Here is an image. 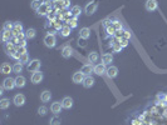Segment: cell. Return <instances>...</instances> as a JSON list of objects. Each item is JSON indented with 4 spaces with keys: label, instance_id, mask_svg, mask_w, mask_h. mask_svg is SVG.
<instances>
[{
    "label": "cell",
    "instance_id": "15",
    "mask_svg": "<svg viewBox=\"0 0 167 125\" xmlns=\"http://www.w3.org/2000/svg\"><path fill=\"white\" fill-rule=\"evenodd\" d=\"M94 83H96L94 78L91 76V75H87V76L84 78V81H83V86L87 88V89H89V88H92L93 85H94Z\"/></svg>",
    "mask_w": 167,
    "mask_h": 125
},
{
    "label": "cell",
    "instance_id": "8",
    "mask_svg": "<svg viewBox=\"0 0 167 125\" xmlns=\"http://www.w3.org/2000/svg\"><path fill=\"white\" fill-rule=\"evenodd\" d=\"M144 8H146V10H147V12H155V10L158 8L157 0H147V2H146Z\"/></svg>",
    "mask_w": 167,
    "mask_h": 125
},
{
    "label": "cell",
    "instance_id": "6",
    "mask_svg": "<svg viewBox=\"0 0 167 125\" xmlns=\"http://www.w3.org/2000/svg\"><path fill=\"white\" fill-rule=\"evenodd\" d=\"M3 88L6 89V90H13L14 88H16V86H15V79H13V78H6V79H4V81H3Z\"/></svg>",
    "mask_w": 167,
    "mask_h": 125
},
{
    "label": "cell",
    "instance_id": "24",
    "mask_svg": "<svg viewBox=\"0 0 167 125\" xmlns=\"http://www.w3.org/2000/svg\"><path fill=\"white\" fill-rule=\"evenodd\" d=\"M50 99H52V93L49 90H44L40 94V100L43 103H48V101H50Z\"/></svg>",
    "mask_w": 167,
    "mask_h": 125
},
{
    "label": "cell",
    "instance_id": "29",
    "mask_svg": "<svg viewBox=\"0 0 167 125\" xmlns=\"http://www.w3.org/2000/svg\"><path fill=\"white\" fill-rule=\"evenodd\" d=\"M67 25H69L72 29H74V28H77V25H78V18H76V16H72L70 19H68L67 20Z\"/></svg>",
    "mask_w": 167,
    "mask_h": 125
},
{
    "label": "cell",
    "instance_id": "32",
    "mask_svg": "<svg viewBox=\"0 0 167 125\" xmlns=\"http://www.w3.org/2000/svg\"><path fill=\"white\" fill-rule=\"evenodd\" d=\"M13 71L14 73H16V74H19V73H22L23 71V64L20 61H18V62H15V64L13 65Z\"/></svg>",
    "mask_w": 167,
    "mask_h": 125
},
{
    "label": "cell",
    "instance_id": "2",
    "mask_svg": "<svg viewBox=\"0 0 167 125\" xmlns=\"http://www.w3.org/2000/svg\"><path fill=\"white\" fill-rule=\"evenodd\" d=\"M44 44L47 48H54L57 45V38L53 34H47L44 36Z\"/></svg>",
    "mask_w": 167,
    "mask_h": 125
},
{
    "label": "cell",
    "instance_id": "4",
    "mask_svg": "<svg viewBox=\"0 0 167 125\" xmlns=\"http://www.w3.org/2000/svg\"><path fill=\"white\" fill-rule=\"evenodd\" d=\"M43 79H44V75H43V73H41L40 70L34 71L32 74V78H30V80H32L33 84H40V83L43 81Z\"/></svg>",
    "mask_w": 167,
    "mask_h": 125
},
{
    "label": "cell",
    "instance_id": "18",
    "mask_svg": "<svg viewBox=\"0 0 167 125\" xmlns=\"http://www.w3.org/2000/svg\"><path fill=\"white\" fill-rule=\"evenodd\" d=\"M4 49H5V53L10 56L13 54V51L16 49V45H14L12 41H8V43H5V46H4Z\"/></svg>",
    "mask_w": 167,
    "mask_h": 125
},
{
    "label": "cell",
    "instance_id": "42",
    "mask_svg": "<svg viewBox=\"0 0 167 125\" xmlns=\"http://www.w3.org/2000/svg\"><path fill=\"white\" fill-rule=\"evenodd\" d=\"M128 39H124V38H122V39H119V44H121V46L122 48H126L127 45H128Z\"/></svg>",
    "mask_w": 167,
    "mask_h": 125
},
{
    "label": "cell",
    "instance_id": "25",
    "mask_svg": "<svg viewBox=\"0 0 167 125\" xmlns=\"http://www.w3.org/2000/svg\"><path fill=\"white\" fill-rule=\"evenodd\" d=\"M112 61H113V55L111 53H106V54L102 55V62H103V64L109 65Z\"/></svg>",
    "mask_w": 167,
    "mask_h": 125
},
{
    "label": "cell",
    "instance_id": "28",
    "mask_svg": "<svg viewBox=\"0 0 167 125\" xmlns=\"http://www.w3.org/2000/svg\"><path fill=\"white\" fill-rule=\"evenodd\" d=\"M35 35H37V30L33 29V28H29V29L25 31V36H27L28 40H29V39H34Z\"/></svg>",
    "mask_w": 167,
    "mask_h": 125
},
{
    "label": "cell",
    "instance_id": "31",
    "mask_svg": "<svg viewBox=\"0 0 167 125\" xmlns=\"http://www.w3.org/2000/svg\"><path fill=\"white\" fill-rule=\"evenodd\" d=\"M43 4H44V0H33L30 6H32V9H34V10H38Z\"/></svg>",
    "mask_w": 167,
    "mask_h": 125
},
{
    "label": "cell",
    "instance_id": "45",
    "mask_svg": "<svg viewBox=\"0 0 167 125\" xmlns=\"http://www.w3.org/2000/svg\"><path fill=\"white\" fill-rule=\"evenodd\" d=\"M123 38L124 39H131V33H130V31H123Z\"/></svg>",
    "mask_w": 167,
    "mask_h": 125
},
{
    "label": "cell",
    "instance_id": "19",
    "mask_svg": "<svg viewBox=\"0 0 167 125\" xmlns=\"http://www.w3.org/2000/svg\"><path fill=\"white\" fill-rule=\"evenodd\" d=\"M111 46H112V49H113L114 53H119V51L123 49V48L121 46V44H119V39H117V38H114V40L111 43Z\"/></svg>",
    "mask_w": 167,
    "mask_h": 125
},
{
    "label": "cell",
    "instance_id": "37",
    "mask_svg": "<svg viewBox=\"0 0 167 125\" xmlns=\"http://www.w3.org/2000/svg\"><path fill=\"white\" fill-rule=\"evenodd\" d=\"M20 62H22V64L24 65V64H28L29 62V55H28V53L27 54H23L22 56H20V60H19Z\"/></svg>",
    "mask_w": 167,
    "mask_h": 125
},
{
    "label": "cell",
    "instance_id": "22",
    "mask_svg": "<svg viewBox=\"0 0 167 125\" xmlns=\"http://www.w3.org/2000/svg\"><path fill=\"white\" fill-rule=\"evenodd\" d=\"M13 31H9V30H4L3 29V36H2V39H3V41L4 43H8V41H10L13 39Z\"/></svg>",
    "mask_w": 167,
    "mask_h": 125
},
{
    "label": "cell",
    "instance_id": "41",
    "mask_svg": "<svg viewBox=\"0 0 167 125\" xmlns=\"http://www.w3.org/2000/svg\"><path fill=\"white\" fill-rule=\"evenodd\" d=\"M16 50H18V53L20 55L27 54V46H16Z\"/></svg>",
    "mask_w": 167,
    "mask_h": 125
},
{
    "label": "cell",
    "instance_id": "23",
    "mask_svg": "<svg viewBox=\"0 0 167 125\" xmlns=\"http://www.w3.org/2000/svg\"><path fill=\"white\" fill-rule=\"evenodd\" d=\"M20 33H23V24H22V23H19V22H16V23L14 24L13 35H14V36H18Z\"/></svg>",
    "mask_w": 167,
    "mask_h": 125
},
{
    "label": "cell",
    "instance_id": "5",
    "mask_svg": "<svg viewBox=\"0 0 167 125\" xmlns=\"http://www.w3.org/2000/svg\"><path fill=\"white\" fill-rule=\"evenodd\" d=\"M37 12H38V15H40V16H48V14L52 13V8H50V5H48V4L44 3L43 5H41L37 10Z\"/></svg>",
    "mask_w": 167,
    "mask_h": 125
},
{
    "label": "cell",
    "instance_id": "34",
    "mask_svg": "<svg viewBox=\"0 0 167 125\" xmlns=\"http://www.w3.org/2000/svg\"><path fill=\"white\" fill-rule=\"evenodd\" d=\"M88 60L91 62H96L98 60V54L96 53V51H91V53L88 54Z\"/></svg>",
    "mask_w": 167,
    "mask_h": 125
},
{
    "label": "cell",
    "instance_id": "14",
    "mask_svg": "<svg viewBox=\"0 0 167 125\" xmlns=\"http://www.w3.org/2000/svg\"><path fill=\"white\" fill-rule=\"evenodd\" d=\"M73 55V49L70 45H64L62 48V56L66 58V59H69L70 56Z\"/></svg>",
    "mask_w": 167,
    "mask_h": 125
},
{
    "label": "cell",
    "instance_id": "39",
    "mask_svg": "<svg viewBox=\"0 0 167 125\" xmlns=\"http://www.w3.org/2000/svg\"><path fill=\"white\" fill-rule=\"evenodd\" d=\"M4 30H9V31H13V29H14V24L12 23V22H6L5 24H4V28H3Z\"/></svg>",
    "mask_w": 167,
    "mask_h": 125
},
{
    "label": "cell",
    "instance_id": "17",
    "mask_svg": "<svg viewBox=\"0 0 167 125\" xmlns=\"http://www.w3.org/2000/svg\"><path fill=\"white\" fill-rule=\"evenodd\" d=\"M91 36V29L89 28H82L79 31V38L83 40H87Z\"/></svg>",
    "mask_w": 167,
    "mask_h": 125
},
{
    "label": "cell",
    "instance_id": "3",
    "mask_svg": "<svg viewBox=\"0 0 167 125\" xmlns=\"http://www.w3.org/2000/svg\"><path fill=\"white\" fill-rule=\"evenodd\" d=\"M69 0H53V5L57 10H63L69 6Z\"/></svg>",
    "mask_w": 167,
    "mask_h": 125
},
{
    "label": "cell",
    "instance_id": "27",
    "mask_svg": "<svg viewBox=\"0 0 167 125\" xmlns=\"http://www.w3.org/2000/svg\"><path fill=\"white\" fill-rule=\"evenodd\" d=\"M70 30H72V28H70L69 25H63L59 31H60V35H62V36L67 38V36H69V34H70Z\"/></svg>",
    "mask_w": 167,
    "mask_h": 125
},
{
    "label": "cell",
    "instance_id": "7",
    "mask_svg": "<svg viewBox=\"0 0 167 125\" xmlns=\"http://www.w3.org/2000/svg\"><path fill=\"white\" fill-rule=\"evenodd\" d=\"M97 8H98L97 3H94V2H91V3H88V4L86 5V8H84V12H86V14H87V15H92V14H94V13H96Z\"/></svg>",
    "mask_w": 167,
    "mask_h": 125
},
{
    "label": "cell",
    "instance_id": "44",
    "mask_svg": "<svg viewBox=\"0 0 167 125\" xmlns=\"http://www.w3.org/2000/svg\"><path fill=\"white\" fill-rule=\"evenodd\" d=\"M112 24H113V22H111V20H104V22H103V26L106 28V29H107L108 26H111Z\"/></svg>",
    "mask_w": 167,
    "mask_h": 125
},
{
    "label": "cell",
    "instance_id": "10",
    "mask_svg": "<svg viewBox=\"0 0 167 125\" xmlns=\"http://www.w3.org/2000/svg\"><path fill=\"white\" fill-rule=\"evenodd\" d=\"M62 109H63V105H62V103H59V101L52 103V105H50V111L53 113L54 115H58V114L62 111Z\"/></svg>",
    "mask_w": 167,
    "mask_h": 125
},
{
    "label": "cell",
    "instance_id": "12",
    "mask_svg": "<svg viewBox=\"0 0 167 125\" xmlns=\"http://www.w3.org/2000/svg\"><path fill=\"white\" fill-rule=\"evenodd\" d=\"M106 75H107L109 79L116 78V76L118 75V68H117V66H113V65L108 66V68H107V71H106Z\"/></svg>",
    "mask_w": 167,
    "mask_h": 125
},
{
    "label": "cell",
    "instance_id": "40",
    "mask_svg": "<svg viewBox=\"0 0 167 125\" xmlns=\"http://www.w3.org/2000/svg\"><path fill=\"white\" fill-rule=\"evenodd\" d=\"M113 26H114V29H116V30H123V25H122V23L119 22V20H114V22H113Z\"/></svg>",
    "mask_w": 167,
    "mask_h": 125
},
{
    "label": "cell",
    "instance_id": "38",
    "mask_svg": "<svg viewBox=\"0 0 167 125\" xmlns=\"http://www.w3.org/2000/svg\"><path fill=\"white\" fill-rule=\"evenodd\" d=\"M49 125H60V119L57 118V117L50 118V120H49Z\"/></svg>",
    "mask_w": 167,
    "mask_h": 125
},
{
    "label": "cell",
    "instance_id": "20",
    "mask_svg": "<svg viewBox=\"0 0 167 125\" xmlns=\"http://www.w3.org/2000/svg\"><path fill=\"white\" fill-rule=\"evenodd\" d=\"M93 70H94V66L92 65V62L91 64H86V65H83V68L80 69V71L84 74L86 76L87 75H91V73H93Z\"/></svg>",
    "mask_w": 167,
    "mask_h": 125
},
{
    "label": "cell",
    "instance_id": "43",
    "mask_svg": "<svg viewBox=\"0 0 167 125\" xmlns=\"http://www.w3.org/2000/svg\"><path fill=\"white\" fill-rule=\"evenodd\" d=\"M48 19H49V22H52V23H54L55 22V13H49L48 14Z\"/></svg>",
    "mask_w": 167,
    "mask_h": 125
},
{
    "label": "cell",
    "instance_id": "11",
    "mask_svg": "<svg viewBox=\"0 0 167 125\" xmlns=\"http://www.w3.org/2000/svg\"><path fill=\"white\" fill-rule=\"evenodd\" d=\"M84 78H86V75L83 74L82 71H77V73H74V74H73V83H74V84H83V81H84Z\"/></svg>",
    "mask_w": 167,
    "mask_h": 125
},
{
    "label": "cell",
    "instance_id": "21",
    "mask_svg": "<svg viewBox=\"0 0 167 125\" xmlns=\"http://www.w3.org/2000/svg\"><path fill=\"white\" fill-rule=\"evenodd\" d=\"M62 105H63V109H70L73 106V99L70 96H66L62 100Z\"/></svg>",
    "mask_w": 167,
    "mask_h": 125
},
{
    "label": "cell",
    "instance_id": "13",
    "mask_svg": "<svg viewBox=\"0 0 167 125\" xmlns=\"http://www.w3.org/2000/svg\"><path fill=\"white\" fill-rule=\"evenodd\" d=\"M106 71H107V68H106V64H103V62L94 65V70H93V73H94V74H97V75L106 74Z\"/></svg>",
    "mask_w": 167,
    "mask_h": 125
},
{
    "label": "cell",
    "instance_id": "9",
    "mask_svg": "<svg viewBox=\"0 0 167 125\" xmlns=\"http://www.w3.org/2000/svg\"><path fill=\"white\" fill-rule=\"evenodd\" d=\"M13 103L15 106H23L25 104V96L23 95V94H16V95L14 96L13 99Z\"/></svg>",
    "mask_w": 167,
    "mask_h": 125
},
{
    "label": "cell",
    "instance_id": "26",
    "mask_svg": "<svg viewBox=\"0 0 167 125\" xmlns=\"http://www.w3.org/2000/svg\"><path fill=\"white\" fill-rule=\"evenodd\" d=\"M0 70H2L3 74H10V73L13 71V66L9 64V62H4V64L2 65V68H0Z\"/></svg>",
    "mask_w": 167,
    "mask_h": 125
},
{
    "label": "cell",
    "instance_id": "1",
    "mask_svg": "<svg viewBox=\"0 0 167 125\" xmlns=\"http://www.w3.org/2000/svg\"><path fill=\"white\" fill-rule=\"evenodd\" d=\"M40 65H41L40 60H38V59H33V60H30V61L28 62V64H27V69H28L29 71L34 73V71L40 70Z\"/></svg>",
    "mask_w": 167,
    "mask_h": 125
},
{
    "label": "cell",
    "instance_id": "30",
    "mask_svg": "<svg viewBox=\"0 0 167 125\" xmlns=\"http://www.w3.org/2000/svg\"><path fill=\"white\" fill-rule=\"evenodd\" d=\"M70 13H72V15L73 16H76V18H78L79 15H80V13H82V8L79 6V5H74L72 8V10H70Z\"/></svg>",
    "mask_w": 167,
    "mask_h": 125
},
{
    "label": "cell",
    "instance_id": "35",
    "mask_svg": "<svg viewBox=\"0 0 167 125\" xmlns=\"http://www.w3.org/2000/svg\"><path fill=\"white\" fill-rule=\"evenodd\" d=\"M106 31H107V35L108 36H114V34H116V29H114V26H113V24L111 25V26H108L107 29H106Z\"/></svg>",
    "mask_w": 167,
    "mask_h": 125
},
{
    "label": "cell",
    "instance_id": "33",
    "mask_svg": "<svg viewBox=\"0 0 167 125\" xmlns=\"http://www.w3.org/2000/svg\"><path fill=\"white\" fill-rule=\"evenodd\" d=\"M9 106H10V100L6 99V98L2 99V101H0V108H2L3 110H6Z\"/></svg>",
    "mask_w": 167,
    "mask_h": 125
},
{
    "label": "cell",
    "instance_id": "36",
    "mask_svg": "<svg viewBox=\"0 0 167 125\" xmlns=\"http://www.w3.org/2000/svg\"><path fill=\"white\" fill-rule=\"evenodd\" d=\"M47 111H48V108L44 106V105L39 106V109H38V114H39V115H41V117H44L45 114H47Z\"/></svg>",
    "mask_w": 167,
    "mask_h": 125
},
{
    "label": "cell",
    "instance_id": "16",
    "mask_svg": "<svg viewBox=\"0 0 167 125\" xmlns=\"http://www.w3.org/2000/svg\"><path fill=\"white\" fill-rule=\"evenodd\" d=\"M25 84H27V79L23 76V75H18L16 78H15V86L16 88H24L25 86Z\"/></svg>",
    "mask_w": 167,
    "mask_h": 125
}]
</instances>
